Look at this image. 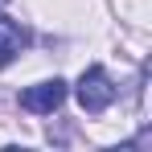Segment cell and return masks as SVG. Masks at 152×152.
Instances as JSON below:
<instances>
[{"instance_id":"3","label":"cell","mask_w":152,"mask_h":152,"mask_svg":"<svg viewBox=\"0 0 152 152\" xmlns=\"http://www.w3.org/2000/svg\"><path fill=\"white\" fill-rule=\"evenodd\" d=\"M25 41H29V33L17 21H8V17H0V66H8L17 53L25 50Z\"/></svg>"},{"instance_id":"1","label":"cell","mask_w":152,"mask_h":152,"mask_svg":"<svg viewBox=\"0 0 152 152\" xmlns=\"http://www.w3.org/2000/svg\"><path fill=\"white\" fill-rule=\"evenodd\" d=\"M74 95H78V107L86 115H103L115 103V82H111V74L103 66H86L82 78H78V86H74Z\"/></svg>"},{"instance_id":"2","label":"cell","mask_w":152,"mask_h":152,"mask_svg":"<svg viewBox=\"0 0 152 152\" xmlns=\"http://www.w3.org/2000/svg\"><path fill=\"white\" fill-rule=\"evenodd\" d=\"M62 103H66V82L62 78H50V82H37V86L21 91V107L33 111V115H53Z\"/></svg>"},{"instance_id":"4","label":"cell","mask_w":152,"mask_h":152,"mask_svg":"<svg viewBox=\"0 0 152 152\" xmlns=\"http://www.w3.org/2000/svg\"><path fill=\"white\" fill-rule=\"evenodd\" d=\"M4 4H8V0H0V8H4Z\"/></svg>"}]
</instances>
